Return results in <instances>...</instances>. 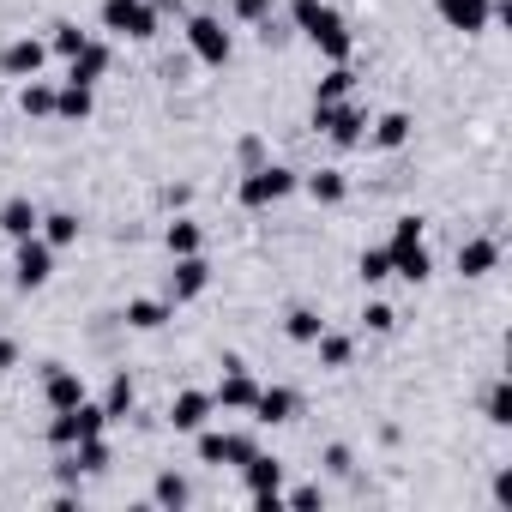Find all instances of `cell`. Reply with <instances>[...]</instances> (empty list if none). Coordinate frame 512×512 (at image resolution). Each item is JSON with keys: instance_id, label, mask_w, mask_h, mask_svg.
<instances>
[{"instance_id": "cell-31", "label": "cell", "mask_w": 512, "mask_h": 512, "mask_svg": "<svg viewBox=\"0 0 512 512\" xmlns=\"http://www.w3.org/2000/svg\"><path fill=\"white\" fill-rule=\"evenodd\" d=\"M73 458H79V470L85 476H103L109 464H115V446H109V434H91V440H79V446H67Z\"/></svg>"}, {"instance_id": "cell-36", "label": "cell", "mask_w": 512, "mask_h": 512, "mask_svg": "<svg viewBox=\"0 0 512 512\" xmlns=\"http://www.w3.org/2000/svg\"><path fill=\"white\" fill-rule=\"evenodd\" d=\"M356 278H362L368 290H380V284L392 278V253H386V247H362V260H356Z\"/></svg>"}, {"instance_id": "cell-25", "label": "cell", "mask_w": 512, "mask_h": 512, "mask_svg": "<svg viewBox=\"0 0 512 512\" xmlns=\"http://www.w3.org/2000/svg\"><path fill=\"white\" fill-rule=\"evenodd\" d=\"M91 109H97V91L91 85H55V121H91Z\"/></svg>"}, {"instance_id": "cell-12", "label": "cell", "mask_w": 512, "mask_h": 512, "mask_svg": "<svg viewBox=\"0 0 512 512\" xmlns=\"http://www.w3.org/2000/svg\"><path fill=\"white\" fill-rule=\"evenodd\" d=\"M43 67H49V43H43V37H13L7 49H0V79H19V85H25V79H37Z\"/></svg>"}, {"instance_id": "cell-42", "label": "cell", "mask_w": 512, "mask_h": 512, "mask_svg": "<svg viewBox=\"0 0 512 512\" xmlns=\"http://www.w3.org/2000/svg\"><path fill=\"white\" fill-rule=\"evenodd\" d=\"M362 326H368V332H380V338H386V332H392V326H398V314H392V308H386V302H368V308H362Z\"/></svg>"}, {"instance_id": "cell-1", "label": "cell", "mask_w": 512, "mask_h": 512, "mask_svg": "<svg viewBox=\"0 0 512 512\" xmlns=\"http://www.w3.org/2000/svg\"><path fill=\"white\" fill-rule=\"evenodd\" d=\"M290 31H296V37H308V43L326 55V67H338V61H350V55H356L350 19L332 7V0H290Z\"/></svg>"}, {"instance_id": "cell-35", "label": "cell", "mask_w": 512, "mask_h": 512, "mask_svg": "<svg viewBox=\"0 0 512 512\" xmlns=\"http://www.w3.org/2000/svg\"><path fill=\"white\" fill-rule=\"evenodd\" d=\"M482 416H488L494 428H512V380H494V386L482 392Z\"/></svg>"}, {"instance_id": "cell-18", "label": "cell", "mask_w": 512, "mask_h": 512, "mask_svg": "<svg viewBox=\"0 0 512 512\" xmlns=\"http://www.w3.org/2000/svg\"><path fill=\"white\" fill-rule=\"evenodd\" d=\"M500 266V241L494 235H470V241H458V278H488Z\"/></svg>"}, {"instance_id": "cell-26", "label": "cell", "mask_w": 512, "mask_h": 512, "mask_svg": "<svg viewBox=\"0 0 512 512\" xmlns=\"http://www.w3.org/2000/svg\"><path fill=\"white\" fill-rule=\"evenodd\" d=\"M308 350L320 356V368H326V374H338V368H350V356H356V338H350V332H332V326H326V332H320V338H314Z\"/></svg>"}, {"instance_id": "cell-24", "label": "cell", "mask_w": 512, "mask_h": 512, "mask_svg": "<svg viewBox=\"0 0 512 512\" xmlns=\"http://www.w3.org/2000/svg\"><path fill=\"white\" fill-rule=\"evenodd\" d=\"M163 247H169V260H181V253H205V229H199L187 211H175V217L163 223Z\"/></svg>"}, {"instance_id": "cell-7", "label": "cell", "mask_w": 512, "mask_h": 512, "mask_svg": "<svg viewBox=\"0 0 512 512\" xmlns=\"http://www.w3.org/2000/svg\"><path fill=\"white\" fill-rule=\"evenodd\" d=\"M181 37H187V49H193L199 67H229V61H235V37H229L223 19H211V13H193V19L181 25Z\"/></svg>"}, {"instance_id": "cell-15", "label": "cell", "mask_w": 512, "mask_h": 512, "mask_svg": "<svg viewBox=\"0 0 512 512\" xmlns=\"http://www.w3.org/2000/svg\"><path fill=\"white\" fill-rule=\"evenodd\" d=\"M434 13H440V25L458 31V37H482V31H488V0H434Z\"/></svg>"}, {"instance_id": "cell-3", "label": "cell", "mask_w": 512, "mask_h": 512, "mask_svg": "<svg viewBox=\"0 0 512 512\" xmlns=\"http://www.w3.org/2000/svg\"><path fill=\"white\" fill-rule=\"evenodd\" d=\"M97 25L109 37H121V43H151L163 31V13H157V0H103Z\"/></svg>"}, {"instance_id": "cell-22", "label": "cell", "mask_w": 512, "mask_h": 512, "mask_svg": "<svg viewBox=\"0 0 512 512\" xmlns=\"http://www.w3.org/2000/svg\"><path fill=\"white\" fill-rule=\"evenodd\" d=\"M284 458H272V452H253L247 464H241V482H247V494H278L284 488Z\"/></svg>"}, {"instance_id": "cell-21", "label": "cell", "mask_w": 512, "mask_h": 512, "mask_svg": "<svg viewBox=\"0 0 512 512\" xmlns=\"http://www.w3.org/2000/svg\"><path fill=\"white\" fill-rule=\"evenodd\" d=\"M169 320H175V308H169L163 296H133V302L121 308V326H127V332H163Z\"/></svg>"}, {"instance_id": "cell-5", "label": "cell", "mask_w": 512, "mask_h": 512, "mask_svg": "<svg viewBox=\"0 0 512 512\" xmlns=\"http://www.w3.org/2000/svg\"><path fill=\"white\" fill-rule=\"evenodd\" d=\"M193 452H199V464H217V470L235 464V470H241L253 452H260V434H247V428H211V422H205V428L193 434Z\"/></svg>"}, {"instance_id": "cell-20", "label": "cell", "mask_w": 512, "mask_h": 512, "mask_svg": "<svg viewBox=\"0 0 512 512\" xmlns=\"http://www.w3.org/2000/svg\"><path fill=\"white\" fill-rule=\"evenodd\" d=\"M410 133H416V121H410L404 109H386V115L368 121V145H374V151H404Z\"/></svg>"}, {"instance_id": "cell-27", "label": "cell", "mask_w": 512, "mask_h": 512, "mask_svg": "<svg viewBox=\"0 0 512 512\" xmlns=\"http://www.w3.org/2000/svg\"><path fill=\"white\" fill-rule=\"evenodd\" d=\"M151 506H163V512L193 506V482H187L181 470H157V482H151Z\"/></svg>"}, {"instance_id": "cell-13", "label": "cell", "mask_w": 512, "mask_h": 512, "mask_svg": "<svg viewBox=\"0 0 512 512\" xmlns=\"http://www.w3.org/2000/svg\"><path fill=\"white\" fill-rule=\"evenodd\" d=\"M247 416L260 422V428H284V422L302 416V392H296V386H260V398H253Z\"/></svg>"}, {"instance_id": "cell-10", "label": "cell", "mask_w": 512, "mask_h": 512, "mask_svg": "<svg viewBox=\"0 0 512 512\" xmlns=\"http://www.w3.org/2000/svg\"><path fill=\"white\" fill-rule=\"evenodd\" d=\"M211 416H217V398H211L205 386H181V392L169 398V410H163V422H169L175 434H199Z\"/></svg>"}, {"instance_id": "cell-6", "label": "cell", "mask_w": 512, "mask_h": 512, "mask_svg": "<svg viewBox=\"0 0 512 512\" xmlns=\"http://www.w3.org/2000/svg\"><path fill=\"white\" fill-rule=\"evenodd\" d=\"M91 434H109V410H103L97 398H85V404L49 416V446H55V452H67V446H79V440H91Z\"/></svg>"}, {"instance_id": "cell-9", "label": "cell", "mask_w": 512, "mask_h": 512, "mask_svg": "<svg viewBox=\"0 0 512 512\" xmlns=\"http://www.w3.org/2000/svg\"><path fill=\"white\" fill-rule=\"evenodd\" d=\"M49 278H55V247H49L43 235L13 241V284H19V290H43Z\"/></svg>"}, {"instance_id": "cell-32", "label": "cell", "mask_w": 512, "mask_h": 512, "mask_svg": "<svg viewBox=\"0 0 512 512\" xmlns=\"http://www.w3.org/2000/svg\"><path fill=\"white\" fill-rule=\"evenodd\" d=\"M43 43H49V55H61V61H73V55H79V49H85V43H91V31H79V25H73V19H55V25H49V37H43Z\"/></svg>"}, {"instance_id": "cell-29", "label": "cell", "mask_w": 512, "mask_h": 512, "mask_svg": "<svg viewBox=\"0 0 512 512\" xmlns=\"http://www.w3.org/2000/svg\"><path fill=\"white\" fill-rule=\"evenodd\" d=\"M97 404H103V410H109V422H127V416H133V410H139V386H133V374H127V368H121V374H115V380H109V392H103V398H97Z\"/></svg>"}, {"instance_id": "cell-30", "label": "cell", "mask_w": 512, "mask_h": 512, "mask_svg": "<svg viewBox=\"0 0 512 512\" xmlns=\"http://www.w3.org/2000/svg\"><path fill=\"white\" fill-rule=\"evenodd\" d=\"M19 109L31 115V121H55V85L37 73V79H25V91H19Z\"/></svg>"}, {"instance_id": "cell-19", "label": "cell", "mask_w": 512, "mask_h": 512, "mask_svg": "<svg viewBox=\"0 0 512 512\" xmlns=\"http://www.w3.org/2000/svg\"><path fill=\"white\" fill-rule=\"evenodd\" d=\"M37 223H43V205H37L31 193H13L7 205H0V235H7V241H25V235H37Z\"/></svg>"}, {"instance_id": "cell-43", "label": "cell", "mask_w": 512, "mask_h": 512, "mask_svg": "<svg viewBox=\"0 0 512 512\" xmlns=\"http://www.w3.org/2000/svg\"><path fill=\"white\" fill-rule=\"evenodd\" d=\"M488 494H494V506H500V512H512V464H500V470H494Z\"/></svg>"}, {"instance_id": "cell-2", "label": "cell", "mask_w": 512, "mask_h": 512, "mask_svg": "<svg viewBox=\"0 0 512 512\" xmlns=\"http://www.w3.org/2000/svg\"><path fill=\"white\" fill-rule=\"evenodd\" d=\"M302 187V169H290V163H260V169H241V187H235V199H241V211H272V205H284L290 193Z\"/></svg>"}, {"instance_id": "cell-4", "label": "cell", "mask_w": 512, "mask_h": 512, "mask_svg": "<svg viewBox=\"0 0 512 512\" xmlns=\"http://www.w3.org/2000/svg\"><path fill=\"white\" fill-rule=\"evenodd\" d=\"M368 121H374V115H368L356 97H338V103H314V115H308V127H314V133H326L338 151H356V145L368 139Z\"/></svg>"}, {"instance_id": "cell-38", "label": "cell", "mask_w": 512, "mask_h": 512, "mask_svg": "<svg viewBox=\"0 0 512 512\" xmlns=\"http://www.w3.org/2000/svg\"><path fill=\"white\" fill-rule=\"evenodd\" d=\"M320 470H326V476H356V452H350L344 440H332V446L320 452Z\"/></svg>"}, {"instance_id": "cell-47", "label": "cell", "mask_w": 512, "mask_h": 512, "mask_svg": "<svg viewBox=\"0 0 512 512\" xmlns=\"http://www.w3.org/2000/svg\"><path fill=\"white\" fill-rule=\"evenodd\" d=\"M19 356H25V350H19V338H0V374L19 368Z\"/></svg>"}, {"instance_id": "cell-14", "label": "cell", "mask_w": 512, "mask_h": 512, "mask_svg": "<svg viewBox=\"0 0 512 512\" xmlns=\"http://www.w3.org/2000/svg\"><path fill=\"white\" fill-rule=\"evenodd\" d=\"M211 398H217V410H229V416H247V410H253V398H260V380H253L247 368H229V374L211 386Z\"/></svg>"}, {"instance_id": "cell-45", "label": "cell", "mask_w": 512, "mask_h": 512, "mask_svg": "<svg viewBox=\"0 0 512 512\" xmlns=\"http://www.w3.org/2000/svg\"><path fill=\"white\" fill-rule=\"evenodd\" d=\"M55 482H67V488H79V482H85V470H79V458H73V452H61V458H55Z\"/></svg>"}, {"instance_id": "cell-37", "label": "cell", "mask_w": 512, "mask_h": 512, "mask_svg": "<svg viewBox=\"0 0 512 512\" xmlns=\"http://www.w3.org/2000/svg\"><path fill=\"white\" fill-rule=\"evenodd\" d=\"M278 13V0H229V19L235 25H266Z\"/></svg>"}, {"instance_id": "cell-46", "label": "cell", "mask_w": 512, "mask_h": 512, "mask_svg": "<svg viewBox=\"0 0 512 512\" xmlns=\"http://www.w3.org/2000/svg\"><path fill=\"white\" fill-rule=\"evenodd\" d=\"M187 199H193V187H187V181H175V187H163V205H169V211H187Z\"/></svg>"}, {"instance_id": "cell-23", "label": "cell", "mask_w": 512, "mask_h": 512, "mask_svg": "<svg viewBox=\"0 0 512 512\" xmlns=\"http://www.w3.org/2000/svg\"><path fill=\"white\" fill-rule=\"evenodd\" d=\"M296 193H308L314 205H344V199H350V175H344V169H314V175H302Z\"/></svg>"}, {"instance_id": "cell-8", "label": "cell", "mask_w": 512, "mask_h": 512, "mask_svg": "<svg viewBox=\"0 0 512 512\" xmlns=\"http://www.w3.org/2000/svg\"><path fill=\"white\" fill-rule=\"evenodd\" d=\"M205 290H211V260H205V253H181V260L169 266L163 302H169V308H187V302H199Z\"/></svg>"}, {"instance_id": "cell-48", "label": "cell", "mask_w": 512, "mask_h": 512, "mask_svg": "<svg viewBox=\"0 0 512 512\" xmlns=\"http://www.w3.org/2000/svg\"><path fill=\"white\" fill-rule=\"evenodd\" d=\"M0 97H7V85H0Z\"/></svg>"}, {"instance_id": "cell-39", "label": "cell", "mask_w": 512, "mask_h": 512, "mask_svg": "<svg viewBox=\"0 0 512 512\" xmlns=\"http://www.w3.org/2000/svg\"><path fill=\"white\" fill-rule=\"evenodd\" d=\"M266 157H272V151H266L260 133H241V139H235V163H241V169H260Z\"/></svg>"}, {"instance_id": "cell-44", "label": "cell", "mask_w": 512, "mask_h": 512, "mask_svg": "<svg viewBox=\"0 0 512 512\" xmlns=\"http://www.w3.org/2000/svg\"><path fill=\"white\" fill-rule=\"evenodd\" d=\"M253 31H260V43H266V49H284V43H290V37H296V31H290V25H278V13H272V19H266V25H253Z\"/></svg>"}, {"instance_id": "cell-33", "label": "cell", "mask_w": 512, "mask_h": 512, "mask_svg": "<svg viewBox=\"0 0 512 512\" xmlns=\"http://www.w3.org/2000/svg\"><path fill=\"white\" fill-rule=\"evenodd\" d=\"M338 97H356V67H350V61L326 67V79H320V91H314V103H338Z\"/></svg>"}, {"instance_id": "cell-28", "label": "cell", "mask_w": 512, "mask_h": 512, "mask_svg": "<svg viewBox=\"0 0 512 512\" xmlns=\"http://www.w3.org/2000/svg\"><path fill=\"white\" fill-rule=\"evenodd\" d=\"M37 235L61 253V247H73L79 235H85V223H79V211H43V223H37Z\"/></svg>"}, {"instance_id": "cell-17", "label": "cell", "mask_w": 512, "mask_h": 512, "mask_svg": "<svg viewBox=\"0 0 512 512\" xmlns=\"http://www.w3.org/2000/svg\"><path fill=\"white\" fill-rule=\"evenodd\" d=\"M109 67H115V49H109L103 37H91V43H85V49H79V55L67 61V79H73V85H91V91H97Z\"/></svg>"}, {"instance_id": "cell-40", "label": "cell", "mask_w": 512, "mask_h": 512, "mask_svg": "<svg viewBox=\"0 0 512 512\" xmlns=\"http://www.w3.org/2000/svg\"><path fill=\"white\" fill-rule=\"evenodd\" d=\"M284 506L314 512V506H326V488H320V482H302V488H290V494H284Z\"/></svg>"}, {"instance_id": "cell-11", "label": "cell", "mask_w": 512, "mask_h": 512, "mask_svg": "<svg viewBox=\"0 0 512 512\" xmlns=\"http://www.w3.org/2000/svg\"><path fill=\"white\" fill-rule=\"evenodd\" d=\"M85 398H91V386H85L79 368L43 362V404H49V416H55V410H73V404H85Z\"/></svg>"}, {"instance_id": "cell-41", "label": "cell", "mask_w": 512, "mask_h": 512, "mask_svg": "<svg viewBox=\"0 0 512 512\" xmlns=\"http://www.w3.org/2000/svg\"><path fill=\"white\" fill-rule=\"evenodd\" d=\"M422 229H428V223H422L416 211H404V217L392 223V241H386V247H404V241H422Z\"/></svg>"}, {"instance_id": "cell-34", "label": "cell", "mask_w": 512, "mask_h": 512, "mask_svg": "<svg viewBox=\"0 0 512 512\" xmlns=\"http://www.w3.org/2000/svg\"><path fill=\"white\" fill-rule=\"evenodd\" d=\"M320 332H326V320H320L314 308H290V314H284V338H290V344H314Z\"/></svg>"}, {"instance_id": "cell-16", "label": "cell", "mask_w": 512, "mask_h": 512, "mask_svg": "<svg viewBox=\"0 0 512 512\" xmlns=\"http://www.w3.org/2000/svg\"><path fill=\"white\" fill-rule=\"evenodd\" d=\"M392 253V278H404L410 290H422L428 278H434V253H428V241H404V247H386Z\"/></svg>"}]
</instances>
